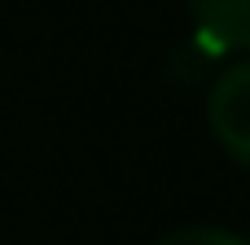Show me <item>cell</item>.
<instances>
[{
	"mask_svg": "<svg viewBox=\"0 0 250 245\" xmlns=\"http://www.w3.org/2000/svg\"><path fill=\"white\" fill-rule=\"evenodd\" d=\"M211 127L220 136V145L250 167V61L246 66H233L215 96H211Z\"/></svg>",
	"mask_w": 250,
	"mask_h": 245,
	"instance_id": "1",
	"label": "cell"
},
{
	"mask_svg": "<svg viewBox=\"0 0 250 245\" xmlns=\"http://www.w3.org/2000/svg\"><path fill=\"white\" fill-rule=\"evenodd\" d=\"M198 35L211 48H250V0H189Z\"/></svg>",
	"mask_w": 250,
	"mask_h": 245,
	"instance_id": "2",
	"label": "cell"
},
{
	"mask_svg": "<svg viewBox=\"0 0 250 245\" xmlns=\"http://www.w3.org/2000/svg\"><path fill=\"white\" fill-rule=\"evenodd\" d=\"M163 245H246V241H237V237H229V232H215V228H189V232L167 237Z\"/></svg>",
	"mask_w": 250,
	"mask_h": 245,
	"instance_id": "3",
	"label": "cell"
}]
</instances>
